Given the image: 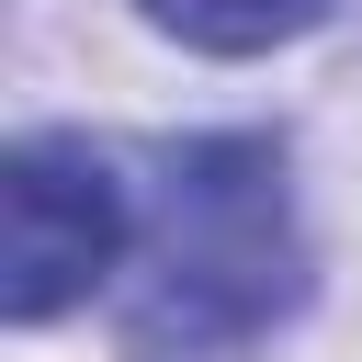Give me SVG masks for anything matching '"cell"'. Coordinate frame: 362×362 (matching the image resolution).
Wrapping results in <instances>:
<instances>
[{"instance_id":"1","label":"cell","mask_w":362,"mask_h":362,"mask_svg":"<svg viewBox=\"0 0 362 362\" xmlns=\"http://www.w3.org/2000/svg\"><path fill=\"white\" fill-rule=\"evenodd\" d=\"M305 294V238H294V181L272 136H192L158 158V215L136 249V305L124 339L136 362H215L294 317Z\"/></svg>"},{"instance_id":"2","label":"cell","mask_w":362,"mask_h":362,"mask_svg":"<svg viewBox=\"0 0 362 362\" xmlns=\"http://www.w3.org/2000/svg\"><path fill=\"white\" fill-rule=\"evenodd\" d=\"M136 238V204L113 181V158H90L79 136H11L0 147V317L45 328L68 317Z\"/></svg>"},{"instance_id":"3","label":"cell","mask_w":362,"mask_h":362,"mask_svg":"<svg viewBox=\"0 0 362 362\" xmlns=\"http://www.w3.org/2000/svg\"><path fill=\"white\" fill-rule=\"evenodd\" d=\"M158 34H181V45H204V57H272V45H294L328 0H136Z\"/></svg>"}]
</instances>
